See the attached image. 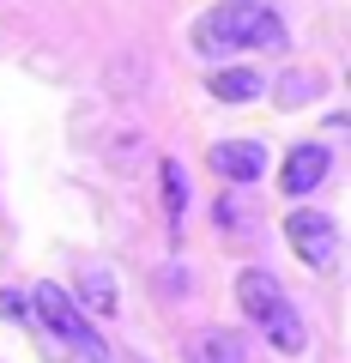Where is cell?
<instances>
[{
  "label": "cell",
  "instance_id": "6da1fadb",
  "mask_svg": "<svg viewBox=\"0 0 351 363\" xmlns=\"http://www.w3.org/2000/svg\"><path fill=\"white\" fill-rule=\"evenodd\" d=\"M291 30L267 0H224L194 18V49L200 55H243V49H285Z\"/></svg>",
  "mask_w": 351,
  "mask_h": 363
},
{
  "label": "cell",
  "instance_id": "7a4b0ae2",
  "mask_svg": "<svg viewBox=\"0 0 351 363\" xmlns=\"http://www.w3.org/2000/svg\"><path fill=\"white\" fill-rule=\"evenodd\" d=\"M236 303H243V315L260 327V333L273 339V351H285V357H297L303 345H309V333H303V315L297 303L285 297V285H279L273 272L248 267L243 279H236Z\"/></svg>",
  "mask_w": 351,
  "mask_h": 363
},
{
  "label": "cell",
  "instance_id": "3957f363",
  "mask_svg": "<svg viewBox=\"0 0 351 363\" xmlns=\"http://www.w3.org/2000/svg\"><path fill=\"white\" fill-rule=\"evenodd\" d=\"M30 309H37V321L49 327V333L61 339L67 351H79V363H109V345L97 339L91 315L79 309V303L67 297L61 285H37V297H30Z\"/></svg>",
  "mask_w": 351,
  "mask_h": 363
},
{
  "label": "cell",
  "instance_id": "277c9868",
  "mask_svg": "<svg viewBox=\"0 0 351 363\" xmlns=\"http://www.w3.org/2000/svg\"><path fill=\"white\" fill-rule=\"evenodd\" d=\"M285 236H291V248H297V260L303 267H315V272H327L339 260V224L327 218V212H291L285 218Z\"/></svg>",
  "mask_w": 351,
  "mask_h": 363
},
{
  "label": "cell",
  "instance_id": "5b68a950",
  "mask_svg": "<svg viewBox=\"0 0 351 363\" xmlns=\"http://www.w3.org/2000/svg\"><path fill=\"white\" fill-rule=\"evenodd\" d=\"M206 164L218 169L224 182H236V188H255L260 169H267V145H260V140H224V145H212Z\"/></svg>",
  "mask_w": 351,
  "mask_h": 363
},
{
  "label": "cell",
  "instance_id": "8992f818",
  "mask_svg": "<svg viewBox=\"0 0 351 363\" xmlns=\"http://www.w3.org/2000/svg\"><path fill=\"white\" fill-rule=\"evenodd\" d=\"M321 176H327V145H291V157L279 164V188L285 194H309V188H321Z\"/></svg>",
  "mask_w": 351,
  "mask_h": 363
},
{
  "label": "cell",
  "instance_id": "52a82bcc",
  "mask_svg": "<svg viewBox=\"0 0 351 363\" xmlns=\"http://www.w3.org/2000/svg\"><path fill=\"white\" fill-rule=\"evenodd\" d=\"M248 351H243V339L230 333V327H200L194 339H188V351H182V363H243Z\"/></svg>",
  "mask_w": 351,
  "mask_h": 363
},
{
  "label": "cell",
  "instance_id": "ba28073f",
  "mask_svg": "<svg viewBox=\"0 0 351 363\" xmlns=\"http://www.w3.org/2000/svg\"><path fill=\"white\" fill-rule=\"evenodd\" d=\"M212 218H218V230H224V236H255L260 206H255V194H248V188H230V194L218 200V212H212Z\"/></svg>",
  "mask_w": 351,
  "mask_h": 363
},
{
  "label": "cell",
  "instance_id": "9c48e42d",
  "mask_svg": "<svg viewBox=\"0 0 351 363\" xmlns=\"http://www.w3.org/2000/svg\"><path fill=\"white\" fill-rule=\"evenodd\" d=\"M206 91L218 97V104H248V97H255V91H267V85H260L255 67H224V73L206 79Z\"/></svg>",
  "mask_w": 351,
  "mask_h": 363
},
{
  "label": "cell",
  "instance_id": "30bf717a",
  "mask_svg": "<svg viewBox=\"0 0 351 363\" xmlns=\"http://www.w3.org/2000/svg\"><path fill=\"white\" fill-rule=\"evenodd\" d=\"M79 303H85V309H91V315H116V279H109V272L104 267H85V272H79Z\"/></svg>",
  "mask_w": 351,
  "mask_h": 363
},
{
  "label": "cell",
  "instance_id": "8fae6325",
  "mask_svg": "<svg viewBox=\"0 0 351 363\" xmlns=\"http://www.w3.org/2000/svg\"><path fill=\"white\" fill-rule=\"evenodd\" d=\"M157 176H164V200H169V230H176V224H182V206H188V176H182L176 157H164Z\"/></svg>",
  "mask_w": 351,
  "mask_h": 363
},
{
  "label": "cell",
  "instance_id": "7c38bea8",
  "mask_svg": "<svg viewBox=\"0 0 351 363\" xmlns=\"http://www.w3.org/2000/svg\"><path fill=\"white\" fill-rule=\"evenodd\" d=\"M309 97H315V73H285V79H279V104H285V109L309 104Z\"/></svg>",
  "mask_w": 351,
  "mask_h": 363
},
{
  "label": "cell",
  "instance_id": "4fadbf2b",
  "mask_svg": "<svg viewBox=\"0 0 351 363\" xmlns=\"http://www.w3.org/2000/svg\"><path fill=\"white\" fill-rule=\"evenodd\" d=\"M0 315H6V321H18V315H25V297H13V291H0Z\"/></svg>",
  "mask_w": 351,
  "mask_h": 363
},
{
  "label": "cell",
  "instance_id": "5bb4252c",
  "mask_svg": "<svg viewBox=\"0 0 351 363\" xmlns=\"http://www.w3.org/2000/svg\"><path fill=\"white\" fill-rule=\"evenodd\" d=\"M121 363H145V357H121Z\"/></svg>",
  "mask_w": 351,
  "mask_h": 363
}]
</instances>
